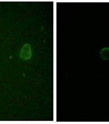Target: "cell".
Returning a JSON list of instances; mask_svg holds the SVG:
<instances>
[{
    "mask_svg": "<svg viewBox=\"0 0 109 124\" xmlns=\"http://www.w3.org/2000/svg\"><path fill=\"white\" fill-rule=\"evenodd\" d=\"M31 55H32V52H31V46L29 44H26L22 46L21 52H20V57L22 59L28 60L30 59Z\"/></svg>",
    "mask_w": 109,
    "mask_h": 124,
    "instance_id": "obj_1",
    "label": "cell"
},
{
    "mask_svg": "<svg viewBox=\"0 0 109 124\" xmlns=\"http://www.w3.org/2000/svg\"><path fill=\"white\" fill-rule=\"evenodd\" d=\"M100 55L103 60H109V48L105 47L102 49L100 52Z\"/></svg>",
    "mask_w": 109,
    "mask_h": 124,
    "instance_id": "obj_2",
    "label": "cell"
}]
</instances>
